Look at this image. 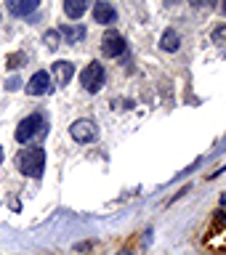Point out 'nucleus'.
Returning a JSON list of instances; mask_svg holds the SVG:
<instances>
[{
	"mask_svg": "<svg viewBox=\"0 0 226 255\" xmlns=\"http://www.w3.org/2000/svg\"><path fill=\"white\" fill-rule=\"evenodd\" d=\"M16 167H19L21 175L27 178H43V170H45V151L37 149V146H29V149H19L16 154Z\"/></svg>",
	"mask_w": 226,
	"mask_h": 255,
	"instance_id": "obj_1",
	"label": "nucleus"
},
{
	"mask_svg": "<svg viewBox=\"0 0 226 255\" xmlns=\"http://www.w3.org/2000/svg\"><path fill=\"white\" fill-rule=\"evenodd\" d=\"M45 133H48V120L43 115H29V117H24L19 128H16V141L19 143H27L32 138H45Z\"/></svg>",
	"mask_w": 226,
	"mask_h": 255,
	"instance_id": "obj_2",
	"label": "nucleus"
},
{
	"mask_svg": "<svg viewBox=\"0 0 226 255\" xmlns=\"http://www.w3.org/2000/svg\"><path fill=\"white\" fill-rule=\"evenodd\" d=\"M80 83H83V88L88 93H99L101 85H104V67L99 61H91L83 69V75H80Z\"/></svg>",
	"mask_w": 226,
	"mask_h": 255,
	"instance_id": "obj_3",
	"label": "nucleus"
},
{
	"mask_svg": "<svg viewBox=\"0 0 226 255\" xmlns=\"http://www.w3.org/2000/svg\"><path fill=\"white\" fill-rule=\"evenodd\" d=\"M125 48H128L125 37L120 35V32H115V29H109L107 35L101 37V53L104 56H123Z\"/></svg>",
	"mask_w": 226,
	"mask_h": 255,
	"instance_id": "obj_4",
	"label": "nucleus"
},
{
	"mask_svg": "<svg viewBox=\"0 0 226 255\" xmlns=\"http://www.w3.org/2000/svg\"><path fill=\"white\" fill-rule=\"evenodd\" d=\"M72 138L80 141V143H88V141H96V135H99V130H96V125L91 123V120H75L69 128Z\"/></svg>",
	"mask_w": 226,
	"mask_h": 255,
	"instance_id": "obj_5",
	"label": "nucleus"
},
{
	"mask_svg": "<svg viewBox=\"0 0 226 255\" xmlns=\"http://www.w3.org/2000/svg\"><path fill=\"white\" fill-rule=\"evenodd\" d=\"M27 93L29 96H45L51 93V75L48 72H35L27 83Z\"/></svg>",
	"mask_w": 226,
	"mask_h": 255,
	"instance_id": "obj_6",
	"label": "nucleus"
},
{
	"mask_svg": "<svg viewBox=\"0 0 226 255\" xmlns=\"http://www.w3.org/2000/svg\"><path fill=\"white\" fill-rule=\"evenodd\" d=\"M93 19L99 21V24H112V21L117 19L115 5H112L109 0H96V5H93Z\"/></svg>",
	"mask_w": 226,
	"mask_h": 255,
	"instance_id": "obj_7",
	"label": "nucleus"
},
{
	"mask_svg": "<svg viewBox=\"0 0 226 255\" xmlns=\"http://www.w3.org/2000/svg\"><path fill=\"white\" fill-rule=\"evenodd\" d=\"M5 5L13 16H29V13L37 11L40 0H5Z\"/></svg>",
	"mask_w": 226,
	"mask_h": 255,
	"instance_id": "obj_8",
	"label": "nucleus"
},
{
	"mask_svg": "<svg viewBox=\"0 0 226 255\" xmlns=\"http://www.w3.org/2000/svg\"><path fill=\"white\" fill-rule=\"evenodd\" d=\"M72 75H75V64L72 61H56L53 64V77L59 85H67L72 80Z\"/></svg>",
	"mask_w": 226,
	"mask_h": 255,
	"instance_id": "obj_9",
	"label": "nucleus"
},
{
	"mask_svg": "<svg viewBox=\"0 0 226 255\" xmlns=\"http://www.w3.org/2000/svg\"><path fill=\"white\" fill-rule=\"evenodd\" d=\"M88 5H91V0H64V13H67L69 19H80Z\"/></svg>",
	"mask_w": 226,
	"mask_h": 255,
	"instance_id": "obj_10",
	"label": "nucleus"
},
{
	"mask_svg": "<svg viewBox=\"0 0 226 255\" xmlns=\"http://www.w3.org/2000/svg\"><path fill=\"white\" fill-rule=\"evenodd\" d=\"M59 35L64 37V43H80V40L85 37V27H80V24H72V27H61Z\"/></svg>",
	"mask_w": 226,
	"mask_h": 255,
	"instance_id": "obj_11",
	"label": "nucleus"
},
{
	"mask_svg": "<svg viewBox=\"0 0 226 255\" xmlns=\"http://www.w3.org/2000/svg\"><path fill=\"white\" fill-rule=\"evenodd\" d=\"M179 43H181V37H179V32L176 29H168L165 35H163V40H160V48H163V51H179Z\"/></svg>",
	"mask_w": 226,
	"mask_h": 255,
	"instance_id": "obj_12",
	"label": "nucleus"
},
{
	"mask_svg": "<svg viewBox=\"0 0 226 255\" xmlns=\"http://www.w3.org/2000/svg\"><path fill=\"white\" fill-rule=\"evenodd\" d=\"M24 61H27V56H24V53H11L5 59V67L8 69H19V67H24Z\"/></svg>",
	"mask_w": 226,
	"mask_h": 255,
	"instance_id": "obj_13",
	"label": "nucleus"
},
{
	"mask_svg": "<svg viewBox=\"0 0 226 255\" xmlns=\"http://www.w3.org/2000/svg\"><path fill=\"white\" fill-rule=\"evenodd\" d=\"M59 37H61L59 32H48V35H45V43H48V48H51V51L59 45Z\"/></svg>",
	"mask_w": 226,
	"mask_h": 255,
	"instance_id": "obj_14",
	"label": "nucleus"
},
{
	"mask_svg": "<svg viewBox=\"0 0 226 255\" xmlns=\"http://www.w3.org/2000/svg\"><path fill=\"white\" fill-rule=\"evenodd\" d=\"M189 3L195 5V8H213L216 0H189Z\"/></svg>",
	"mask_w": 226,
	"mask_h": 255,
	"instance_id": "obj_15",
	"label": "nucleus"
},
{
	"mask_svg": "<svg viewBox=\"0 0 226 255\" xmlns=\"http://www.w3.org/2000/svg\"><path fill=\"white\" fill-rule=\"evenodd\" d=\"M5 88H8V91H19V88H21V80H19V77H11V80L5 83Z\"/></svg>",
	"mask_w": 226,
	"mask_h": 255,
	"instance_id": "obj_16",
	"label": "nucleus"
},
{
	"mask_svg": "<svg viewBox=\"0 0 226 255\" xmlns=\"http://www.w3.org/2000/svg\"><path fill=\"white\" fill-rule=\"evenodd\" d=\"M224 37H226V24L219 27V29H213V43H219V40H224Z\"/></svg>",
	"mask_w": 226,
	"mask_h": 255,
	"instance_id": "obj_17",
	"label": "nucleus"
},
{
	"mask_svg": "<svg viewBox=\"0 0 226 255\" xmlns=\"http://www.w3.org/2000/svg\"><path fill=\"white\" fill-rule=\"evenodd\" d=\"M221 11H224V16H226V0H221Z\"/></svg>",
	"mask_w": 226,
	"mask_h": 255,
	"instance_id": "obj_18",
	"label": "nucleus"
},
{
	"mask_svg": "<svg viewBox=\"0 0 226 255\" xmlns=\"http://www.w3.org/2000/svg\"><path fill=\"white\" fill-rule=\"evenodd\" d=\"M0 162H3V146H0Z\"/></svg>",
	"mask_w": 226,
	"mask_h": 255,
	"instance_id": "obj_19",
	"label": "nucleus"
},
{
	"mask_svg": "<svg viewBox=\"0 0 226 255\" xmlns=\"http://www.w3.org/2000/svg\"><path fill=\"white\" fill-rule=\"evenodd\" d=\"M221 205H226V194H224V197H221Z\"/></svg>",
	"mask_w": 226,
	"mask_h": 255,
	"instance_id": "obj_20",
	"label": "nucleus"
}]
</instances>
